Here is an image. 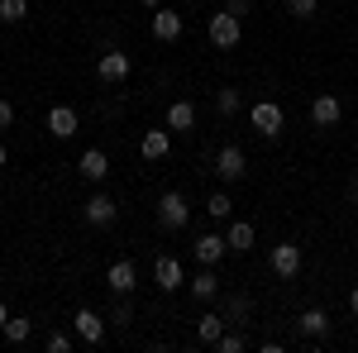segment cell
Masks as SVG:
<instances>
[{
  "mask_svg": "<svg viewBox=\"0 0 358 353\" xmlns=\"http://www.w3.org/2000/svg\"><path fill=\"white\" fill-rule=\"evenodd\" d=\"M206 38H210L215 48H234V43L244 38V20H239V15H229V10H220V15H210Z\"/></svg>",
  "mask_w": 358,
  "mask_h": 353,
  "instance_id": "1",
  "label": "cell"
},
{
  "mask_svg": "<svg viewBox=\"0 0 358 353\" xmlns=\"http://www.w3.org/2000/svg\"><path fill=\"white\" fill-rule=\"evenodd\" d=\"M129 72H134V57L120 53V48H106V53H101V62H96V77H101L106 86L129 82Z\"/></svg>",
  "mask_w": 358,
  "mask_h": 353,
  "instance_id": "2",
  "label": "cell"
},
{
  "mask_svg": "<svg viewBox=\"0 0 358 353\" xmlns=\"http://www.w3.org/2000/svg\"><path fill=\"white\" fill-rule=\"evenodd\" d=\"M215 172H220V182H244L248 177V158L239 143H224L220 153H215Z\"/></svg>",
  "mask_w": 358,
  "mask_h": 353,
  "instance_id": "3",
  "label": "cell"
},
{
  "mask_svg": "<svg viewBox=\"0 0 358 353\" xmlns=\"http://www.w3.org/2000/svg\"><path fill=\"white\" fill-rule=\"evenodd\" d=\"M187 219H192V206H187V196H182V191H167L163 201H158V224H163V229H182Z\"/></svg>",
  "mask_w": 358,
  "mask_h": 353,
  "instance_id": "4",
  "label": "cell"
},
{
  "mask_svg": "<svg viewBox=\"0 0 358 353\" xmlns=\"http://www.w3.org/2000/svg\"><path fill=\"white\" fill-rule=\"evenodd\" d=\"M248 124L263 138H277L282 134V106H277V101H258V106L248 110Z\"/></svg>",
  "mask_w": 358,
  "mask_h": 353,
  "instance_id": "5",
  "label": "cell"
},
{
  "mask_svg": "<svg viewBox=\"0 0 358 353\" xmlns=\"http://www.w3.org/2000/svg\"><path fill=\"white\" fill-rule=\"evenodd\" d=\"M339 120H344V106H339V96L320 91V96L310 101V124H315V129H334Z\"/></svg>",
  "mask_w": 358,
  "mask_h": 353,
  "instance_id": "6",
  "label": "cell"
},
{
  "mask_svg": "<svg viewBox=\"0 0 358 353\" xmlns=\"http://www.w3.org/2000/svg\"><path fill=\"white\" fill-rule=\"evenodd\" d=\"M268 263H273V272L282 277V282H292V277L301 272V244H273Z\"/></svg>",
  "mask_w": 358,
  "mask_h": 353,
  "instance_id": "7",
  "label": "cell"
},
{
  "mask_svg": "<svg viewBox=\"0 0 358 353\" xmlns=\"http://www.w3.org/2000/svg\"><path fill=\"white\" fill-rule=\"evenodd\" d=\"M82 215H86V224H96V229H106V224H115V215H120V206H115L106 191H96L91 201L82 206Z\"/></svg>",
  "mask_w": 358,
  "mask_h": 353,
  "instance_id": "8",
  "label": "cell"
},
{
  "mask_svg": "<svg viewBox=\"0 0 358 353\" xmlns=\"http://www.w3.org/2000/svg\"><path fill=\"white\" fill-rule=\"evenodd\" d=\"M106 287H110L115 296H134V287H138V272L129 258H120V263H110V272H106Z\"/></svg>",
  "mask_w": 358,
  "mask_h": 353,
  "instance_id": "9",
  "label": "cell"
},
{
  "mask_svg": "<svg viewBox=\"0 0 358 353\" xmlns=\"http://www.w3.org/2000/svg\"><path fill=\"white\" fill-rule=\"evenodd\" d=\"M72 334H77L82 344H91V349H96V344L106 339V320H101L96 310H77V315H72Z\"/></svg>",
  "mask_w": 358,
  "mask_h": 353,
  "instance_id": "10",
  "label": "cell"
},
{
  "mask_svg": "<svg viewBox=\"0 0 358 353\" xmlns=\"http://www.w3.org/2000/svg\"><path fill=\"white\" fill-rule=\"evenodd\" d=\"M153 282H158L163 291H182V287H187V277H182V263H177L172 253H163V258L153 263Z\"/></svg>",
  "mask_w": 358,
  "mask_h": 353,
  "instance_id": "11",
  "label": "cell"
},
{
  "mask_svg": "<svg viewBox=\"0 0 358 353\" xmlns=\"http://www.w3.org/2000/svg\"><path fill=\"white\" fill-rule=\"evenodd\" d=\"M77 172H82L86 182H106V177H110V158H106V148H86L82 158H77Z\"/></svg>",
  "mask_w": 358,
  "mask_h": 353,
  "instance_id": "12",
  "label": "cell"
},
{
  "mask_svg": "<svg viewBox=\"0 0 358 353\" xmlns=\"http://www.w3.org/2000/svg\"><path fill=\"white\" fill-rule=\"evenodd\" d=\"M153 38H158V43H177V38H182V15L158 5V10H153Z\"/></svg>",
  "mask_w": 358,
  "mask_h": 353,
  "instance_id": "13",
  "label": "cell"
},
{
  "mask_svg": "<svg viewBox=\"0 0 358 353\" xmlns=\"http://www.w3.org/2000/svg\"><path fill=\"white\" fill-rule=\"evenodd\" d=\"M192 253H196V263H201V268H215L224 253H229V244H224L220 234H201V239L192 244Z\"/></svg>",
  "mask_w": 358,
  "mask_h": 353,
  "instance_id": "14",
  "label": "cell"
},
{
  "mask_svg": "<svg viewBox=\"0 0 358 353\" xmlns=\"http://www.w3.org/2000/svg\"><path fill=\"white\" fill-rule=\"evenodd\" d=\"M77 124H82V120H77V110H72V106H53V110H48V134H53V138H72V134H77Z\"/></svg>",
  "mask_w": 358,
  "mask_h": 353,
  "instance_id": "15",
  "label": "cell"
},
{
  "mask_svg": "<svg viewBox=\"0 0 358 353\" xmlns=\"http://www.w3.org/2000/svg\"><path fill=\"white\" fill-rule=\"evenodd\" d=\"M167 129H172V134H192L196 129V106L192 101H172V106H167Z\"/></svg>",
  "mask_w": 358,
  "mask_h": 353,
  "instance_id": "16",
  "label": "cell"
},
{
  "mask_svg": "<svg viewBox=\"0 0 358 353\" xmlns=\"http://www.w3.org/2000/svg\"><path fill=\"white\" fill-rule=\"evenodd\" d=\"M187 291H192L196 301H215L220 296V277H215V268H201L196 277H187Z\"/></svg>",
  "mask_w": 358,
  "mask_h": 353,
  "instance_id": "17",
  "label": "cell"
},
{
  "mask_svg": "<svg viewBox=\"0 0 358 353\" xmlns=\"http://www.w3.org/2000/svg\"><path fill=\"white\" fill-rule=\"evenodd\" d=\"M167 148H172V129H148V134L138 138V153H143L148 163L167 158Z\"/></svg>",
  "mask_w": 358,
  "mask_h": 353,
  "instance_id": "18",
  "label": "cell"
},
{
  "mask_svg": "<svg viewBox=\"0 0 358 353\" xmlns=\"http://www.w3.org/2000/svg\"><path fill=\"white\" fill-rule=\"evenodd\" d=\"M296 329H301V339H325L330 334V315L325 310H301L296 315Z\"/></svg>",
  "mask_w": 358,
  "mask_h": 353,
  "instance_id": "19",
  "label": "cell"
},
{
  "mask_svg": "<svg viewBox=\"0 0 358 353\" xmlns=\"http://www.w3.org/2000/svg\"><path fill=\"white\" fill-rule=\"evenodd\" d=\"M220 334H224V315L206 310V315L196 320V339H201V344H210V349H215V339H220Z\"/></svg>",
  "mask_w": 358,
  "mask_h": 353,
  "instance_id": "20",
  "label": "cell"
},
{
  "mask_svg": "<svg viewBox=\"0 0 358 353\" xmlns=\"http://www.w3.org/2000/svg\"><path fill=\"white\" fill-rule=\"evenodd\" d=\"M224 244H229V253H248L253 248V224L248 219H234L229 234H224Z\"/></svg>",
  "mask_w": 358,
  "mask_h": 353,
  "instance_id": "21",
  "label": "cell"
},
{
  "mask_svg": "<svg viewBox=\"0 0 358 353\" xmlns=\"http://www.w3.org/2000/svg\"><path fill=\"white\" fill-rule=\"evenodd\" d=\"M215 110H220L224 120H234V115L244 110V96H239V86H220V91H215Z\"/></svg>",
  "mask_w": 358,
  "mask_h": 353,
  "instance_id": "22",
  "label": "cell"
},
{
  "mask_svg": "<svg viewBox=\"0 0 358 353\" xmlns=\"http://www.w3.org/2000/svg\"><path fill=\"white\" fill-rule=\"evenodd\" d=\"M248 310H253V301H248V296H224V310H220V315H224V325H244Z\"/></svg>",
  "mask_w": 358,
  "mask_h": 353,
  "instance_id": "23",
  "label": "cell"
},
{
  "mask_svg": "<svg viewBox=\"0 0 358 353\" xmlns=\"http://www.w3.org/2000/svg\"><path fill=\"white\" fill-rule=\"evenodd\" d=\"M0 334H5V339H10V344H15V349H20V344H29V334H34V325H29L24 315H10V320H5V329H0Z\"/></svg>",
  "mask_w": 358,
  "mask_h": 353,
  "instance_id": "24",
  "label": "cell"
},
{
  "mask_svg": "<svg viewBox=\"0 0 358 353\" xmlns=\"http://www.w3.org/2000/svg\"><path fill=\"white\" fill-rule=\"evenodd\" d=\"M206 215L210 219H229L234 215V201H229L224 191H210V196H206Z\"/></svg>",
  "mask_w": 358,
  "mask_h": 353,
  "instance_id": "25",
  "label": "cell"
},
{
  "mask_svg": "<svg viewBox=\"0 0 358 353\" xmlns=\"http://www.w3.org/2000/svg\"><path fill=\"white\" fill-rule=\"evenodd\" d=\"M24 15H29V0H0V20L5 24H20Z\"/></svg>",
  "mask_w": 358,
  "mask_h": 353,
  "instance_id": "26",
  "label": "cell"
},
{
  "mask_svg": "<svg viewBox=\"0 0 358 353\" xmlns=\"http://www.w3.org/2000/svg\"><path fill=\"white\" fill-rule=\"evenodd\" d=\"M287 15L292 20H315L320 15V0H287Z\"/></svg>",
  "mask_w": 358,
  "mask_h": 353,
  "instance_id": "27",
  "label": "cell"
},
{
  "mask_svg": "<svg viewBox=\"0 0 358 353\" xmlns=\"http://www.w3.org/2000/svg\"><path fill=\"white\" fill-rule=\"evenodd\" d=\"M129 320H134V305L124 296H115V305H110V325H120V329H129Z\"/></svg>",
  "mask_w": 358,
  "mask_h": 353,
  "instance_id": "28",
  "label": "cell"
},
{
  "mask_svg": "<svg viewBox=\"0 0 358 353\" xmlns=\"http://www.w3.org/2000/svg\"><path fill=\"white\" fill-rule=\"evenodd\" d=\"M244 344H248V339H244V334H234V329H224L220 339H215V349H220V353H244Z\"/></svg>",
  "mask_w": 358,
  "mask_h": 353,
  "instance_id": "29",
  "label": "cell"
},
{
  "mask_svg": "<svg viewBox=\"0 0 358 353\" xmlns=\"http://www.w3.org/2000/svg\"><path fill=\"white\" fill-rule=\"evenodd\" d=\"M48 353H72V334H48Z\"/></svg>",
  "mask_w": 358,
  "mask_h": 353,
  "instance_id": "30",
  "label": "cell"
},
{
  "mask_svg": "<svg viewBox=\"0 0 358 353\" xmlns=\"http://www.w3.org/2000/svg\"><path fill=\"white\" fill-rule=\"evenodd\" d=\"M5 129H15V106H10V101H0V134H5Z\"/></svg>",
  "mask_w": 358,
  "mask_h": 353,
  "instance_id": "31",
  "label": "cell"
},
{
  "mask_svg": "<svg viewBox=\"0 0 358 353\" xmlns=\"http://www.w3.org/2000/svg\"><path fill=\"white\" fill-rule=\"evenodd\" d=\"M224 10H229V15H239V20H244V15H248V0H229V5H224Z\"/></svg>",
  "mask_w": 358,
  "mask_h": 353,
  "instance_id": "32",
  "label": "cell"
},
{
  "mask_svg": "<svg viewBox=\"0 0 358 353\" xmlns=\"http://www.w3.org/2000/svg\"><path fill=\"white\" fill-rule=\"evenodd\" d=\"M349 310H354V315H358V287H354V296H349Z\"/></svg>",
  "mask_w": 358,
  "mask_h": 353,
  "instance_id": "33",
  "label": "cell"
},
{
  "mask_svg": "<svg viewBox=\"0 0 358 353\" xmlns=\"http://www.w3.org/2000/svg\"><path fill=\"white\" fill-rule=\"evenodd\" d=\"M5 320H10V310H5V301H0V329H5Z\"/></svg>",
  "mask_w": 358,
  "mask_h": 353,
  "instance_id": "34",
  "label": "cell"
},
{
  "mask_svg": "<svg viewBox=\"0 0 358 353\" xmlns=\"http://www.w3.org/2000/svg\"><path fill=\"white\" fill-rule=\"evenodd\" d=\"M143 5H148V10H158V5H163V0H143Z\"/></svg>",
  "mask_w": 358,
  "mask_h": 353,
  "instance_id": "35",
  "label": "cell"
},
{
  "mask_svg": "<svg viewBox=\"0 0 358 353\" xmlns=\"http://www.w3.org/2000/svg\"><path fill=\"white\" fill-rule=\"evenodd\" d=\"M5 158H10V153H5V143H0V167H5Z\"/></svg>",
  "mask_w": 358,
  "mask_h": 353,
  "instance_id": "36",
  "label": "cell"
}]
</instances>
